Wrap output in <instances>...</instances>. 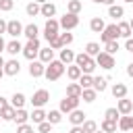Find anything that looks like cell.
<instances>
[{"mask_svg":"<svg viewBox=\"0 0 133 133\" xmlns=\"http://www.w3.org/2000/svg\"><path fill=\"white\" fill-rule=\"evenodd\" d=\"M69 133H83V127L81 125H77V127H71V131Z\"/></svg>","mask_w":133,"mask_h":133,"instance_id":"cell-47","label":"cell"},{"mask_svg":"<svg viewBox=\"0 0 133 133\" xmlns=\"http://www.w3.org/2000/svg\"><path fill=\"white\" fill-rule=\"evenodd\" d=\"M25 12H27L29 17H37V15H39V4H37V2H29V4L25 6Z\"/></svg>","mask_w":133,"mask_h":133,"instance_id":"cell-40","label":"cell"},{"mask_svg":"<svg viewBox=\"0 0 133 133\" xmlns=\"http://www.w3.org/2000/svg\"><path fill=\"white\" fill-rule=\"evenodd\" d=\"M104 118H106V121H114V123H118V118H121V112H118L116 108H106V112H104Z\"/></svg>","mask_w":133,"mask_h":133,"instance_id":"cell-37","label":"cell"},{"mask_svg":"<svg viewBox=\"0 0 133 133\" xmlns=\"http://www.w3.org/2000/svg\"><path fill=\"white\" fill-rule=\"evenodd\" d=\"M48 100H50V94H48L46 89H37V91L31 96V104H33V108H42L44 104H48Z\"/></svg>","mask_w":133,"mask_h":133,"instance_id":"cell-9","label":"cell"},{"mask_svg":"<svg viewBox=\"0 0 133 133\" xmlns=\"http://www.w3.org/2000/svg\"><path fill=\"white\" fill-rule=\"evenodd\" d=\"M91 2H96V4H104V0H91Z\"/></svg>","mask_w":133,"mask_h":133,"instance_id":"cell-55","label":"cell"},{"mask_svg":"<svg viewBox=\"0 0 133 133\" xmlns=\"http://www.w3.org/2000/svg\"><path fill=\"white\" fill-rule=\"evenodd\" d=\"M125 2H129V4H133V0H125Z\"/></svg>","mask_w":133,"mask_h":133,"instance_id":"cell-58","label":"cell"},{"mask_svg":"<svg viewBox=\"0 0 133 133\" xmlns=\"http://www.w3.org/2000/svg\"><path fill=\"white\" fill-rule=\"evenodd\" d=\"M44 71H46V64L44 62H39V60H31L29 62V75L31 77H44Z\"/></svg>","mask_w":133,"mask_h":133,"instance_id":"cell-12","label":"cell"},{"mask_svg":"<svg viewBox=\"0 0 133 133\" xmlns=\"http://www.w3.org/2000/svg\"><path fill=\"white\" fill-rule=\"evenodd\" d=\"M94 60H96L98 66H102V69H106V71H110V69L114 66V56H112V54H106V52H100Z\"/></svg>","mask_w":133,"mask_h":133,"instance_id":"cell-8","label":"cell"},{"mask_svg":"<svg viewBox=\"0 0 133 133\" xmlns=\"http://www.w3.org/2000/svg\"><path fill=\"white\" fill-rule=\"evenodd\" d=\"M42 46H39V39H29L25 46H23V56L27 60H35V56L39 54Z\"/></svg>","mask_w":133,"mask_h":133,"instance_id":"cell-3","label":"cell"},{"mask_svg":"<svg viewBox=\"0 0 133 133\" xmlns=\"http://www.w3.org/2000/svg\"><path fill=\"white\" fill-rule=\"evenodd\" d=\"M25 102H27V98H25L23 94H19V91H17V94H12V98H10V106H12L15 110H17V108H23V106H25Z\"/></svg>","mask_w":133,"mask_h":133,"instance_id":"cell-26","label":"cell"},{"mask_svg":"<svg viewBox=\"0 0 133 133\" xmlns=\"http://www.w3.org/2000/svg\"><path fill=\"white\" fill-rule=\"evenodd\" d=\"M87 114L83 112V110H79V108H75L73 112H69V121H71V125L73 127H77V125H83L87 118H85Z\"/></svg>","mask_w":133,"mask_h":133,"instance_id":"cell-13","label":"cell"},{"mask_svg":"<svg viewBox=\"0 0 133 133\" xmlns=\"http://www.w3.org/2000/svg\"><path fill=\"white\" fill-rule=\"evenodd\" d=\"M96 96H98V91H96L94 87H89V89H83V91H81V100H83V102H87V104L96 102Z\"/></svg>","mask_w":133,"mask_h":133,"instance_id":"cell-30","label":"cell"},{"mask_svg":"<svg viewBox=\"0 0 133 133\" xmlns=\"http://www.w3.org/2000/svg\"><path fill=\"white\" fill-rule=\"evenodd\" d=\"M37 33H39V29H37V25H33V23H29V25L23 27V35H25L27 39H37Z\"/></svg>","mask_w":133,"mask_h":133,"instance_id":"cell-20","label":"cell"},{"mask_svg":"<svg viewBox=\"0 0 133 133\" xmlns=\"http://www.w3.org/2000/svg\"><path fill=\"white\" fill-rule=\"evenodd\" d=\"M100 131H104V133H114L116 131V123L114 121H102V125H100Z\"/></svg>","mask_w":133,"mask_h":133,"instance_id":"cell-38","label":"cell"},{"mask_svg":"<svg viewBox=\"0 0 133 133\" xmlns=\"http://www.w3.org/2000/svg\"><path fill=\"white\" fill-rule=\"evenodd\" d=\"M104 27H106V23H104L100 17H94V19L89 21V29H91L94 33H102V31H104Z\"/></svg>","mask_w":133,"mask_h":133,"instance_id":"cell-22","label":"cell"},{"mask_svg":"<svg viewBox=\"0 0 133 133\" xmlns=\"http://www.w3.org/2000/svg\"><path fill=\"white\" fill-rule=\"evenodd\" d=\"M106 83H108L106 77H94V85H91V87H94L98 94H102V91L106 89Z\"/></svg>","mask_w":133,"mask_h":133,"instance_id":"cell-34","label":"cell"},{"mask_svg":"<svg viewBox=\"0 0 133 133\" xmlns=\"http://www.w3.org/2000/svg\"><path fill=\"white\" fill-rule=\"evenodd\" d=\"M58 60H60L62 64H66V66H69L71 62H75V52H73V50H69V48H62V50H60V58H58Z\"/></svg>","mask_w":133,"mask_h":133,"instance_id":"cell-18","label":"cell"},{"mask_svg":"<svg viewBox=\"0 0 133 133\" xmlns=\"http://www.w3.org/2000/svg\"><path fill=\"white\" fill-rule=\"evenodd\" d=\"M2 33H6V21L4 19H0V35Z\"/></svg>","mask_w":133,"mask_h":133,"instance_id":"cell-48","label":"cell"},{"mask_svg":"<svg viewBox=\"0 0 133 133\" xmlns=\"http://www.w3.org/2000/svg\"><path fill=\"white\" fill-rule=\"evenodd\" d=\"M114 2H116V0H104V4H108V6H112Z\"/></svg>","mask_w":133,"mask_h":133,"instance_id":"cell-52","label":"cell"},{"mask_svg":"<svg viewBox=\"0 0 133 133\" xmlns=\"http://www.w3.org/2000/svg\"><path fill=\"white\" fill-rule=\"evenodd\" d=\"M29 118H31L35 125H39V123H44V121H46V112H44L42 108H33V112L29 114Z\"/></svg>","mask_w":133,"mask_h":133,"instance_id":"cell-31","label":"cell"},{"mask_svg":"<svg viewBox=\"0 0 133 133\" xmlns=\"http://www.w3.org/2000/svg\"><path fill=\"white\" fill-rule=\"evenodd\" d=\"M108 15H110L114 21H121V17L125 15V8L118 6V4H112V6H108Z\"/></svg>","mask_w":133,"mask_h":133,"instance_id":"cell-27","label":"cell"},{"mask_svg":"<svg viewBox=\"0 0 133 133\" xmlns=\"http://www.w3.org/2000/svg\"><path fill=\"white\" fill-rule=\"evenodd\" d=\"M58 39H60L62 48H69V46L73 44V33H69V31H64V33H58Z\"/></svg>","mask_w":133,"mask_h":133,"instance_id":"cell-39","label":"cell"},{"mask_svg":"<svg viewBox=\"0 0 133 133\" xmlns=\"http://www.w3.org/2000/svg\"><path fill=\"white\" fill-rule=\"evenodd\" d=\"M39 15H42V17H46V19H52V17L56 15V6H54L52 2H46V4H42V6H39Z\"/></svg>","mask_w":133,"mask_h":133,"instance_id":"cell-16","label":"cell"},{"mask_svg":"<svg viewBox=\"0 0 133 133\" xmlns=\"http://www.w3.org/2000/svg\"><path fill=\"white\" fill-rule=\"evenodd\" d=\"M0 66H4V58L2 56H0Z\"/></svg>","mask_w":133,"mask_h":133,"instance_id":"cell-56","label":"cell"},{"mask_svg":"<svg viewBox=\"0 0 133 133\" xmlns=\"http://www.w3.org/2000/svg\"><path fill=\"white\" fill-rule=\"evenodd\" d=\"M52 127H54V125H50L48 121H44V123L37 125V131H39V133H52Z\"/></svg>","mask_w":133,"mask_h":133,"instance_id":"cell-43","label":"cell"},{"mask_svg":"<svg viewBox=\"0 0 133 133\" xmlns=\"http://www.w3.org/2000/svg\"><path fill=\"white\" fill-rule=\"evenodd\" d=\"M96 133H104V131H96Z\"/></svg>","mask_w":133,"mask_h":133,"instance_id":"cell-59","label":"cell"},{"mask_svg":"<svg viewBox=\"0 0 133 133\" xmlns=\"http://www.w3.org/2000/svg\"><path fill=\"white\" fill-rule=\"evenodd\" d=\"M12 6H15V2H12V0H0V10L8 12V10H12Z\"/></svg>","mask_w":133,"mask_h":133,"instance_id":"cell-44","label":"cell"},{"mask_svg":"<svg viewBox=\"0 0 133 133\" xmlns=\"http://www.w3.org/2000/svg\"><path fill=\"white\" fill-rule=\"evenodd\" d=\"M104 46H106V54H112V56L116 54V50H121V46H118L116 39H114V42H108V44H104Z\"/></svg>","mask_w":133,"mask_h":133,"instance_id":"cell-42","label":"cell"},{"mask_svg":"<svg viewBox=\"0 0 133 133\" xmlns=\"http://www.w3.org/2000/svg\"><path fill=\"white\" fill-rule=\"evenodd\" d=\"M58 29H60L58 21H56V19H48V21H46V25H44V37L50 42L52 37H56V35H58Z\"/></svg>","mask_w":133,"mask_h":133,"instance_id":"cell-6","label":"cell"},{"mask_svg":"<svg viewBox=\"0 0 133 133\" xmlns=\"http://www.w3.org/2000/svg\"><path fill=\"white\" fill-rule=\"evenodd\" d=\"M85 54H87V56H91V58H96V56L100 54V44H96V42H89V44L85 46Z\"/></svg>","mask_w":133,"mask_h":133,"instance_id":"cell-33","label":"cell"},{"mask_svg":"<svg viewBox=\"0 0 133 133\" xmlns=\"http://www.w3.org/2000/svg\"><path fill=\"white\" fill-rule=\"evenodd\" d=\"M112 96H114L116 100L127 98V85H125V83H114V85H112Z\"/></svg>","mask_w":133,"mask_h":133,"instance_id":"cell-25","label":"cell"},{"mask_svg":"<svg viewBox=\"0 0 133 133\" xmlns=\"http://www.w3.org/2000/svg\"><path fill=\"white\" fill-rule=\"evenodd\" d=\"M116 29H118V37H125V39H129V37H131V33H133L127 21H118Z\"/></svg>","mask_w":133,"mask_h":133,"instance_id":"cell-19","label":"cell"},{"mask_svg":"<svg viewBox=\"0 0 133 133\" xmlns=\"http://www.w3.org/2000/svg\"><path fill=\"white\" fill-rule=\"evenodd\" d=\"M116 110L121 112V116L131 114V112H133V102H131V100H127V98H121V100H118V104H116Z\"/></svg>","mask_w":133,"mask_h":133,"instance_id":"cell-14","label":"cell"},{"mask_svg":"<svg viewBox=\"0 0 133 133\" xmlns=\"http://www.w3.org/2000/svg\"><path fill=\"white\" fill-rule=\"evenodd\" d=\"M81 75H83V73H81V69H79L77 64H69V66H66V77H69L71 81H79Z\"/></svg>","mask_w":133,"mask_h":133,"instance_id":"cell-24","label":"cell"},{"mask_svg":"<svg viewBox=\"0 0 133 133\" xmlns=\"http://www.w3.org/2000/svg\"><path fill=\"white\" fill-rule=\"evenodd\" d=\"M75 64L81 69V73H83V75H91V73H94V69L98 66V64H96V60H94L91 56H87L85 52L75 54Z\"/></svg>","mask_w":133,"mask_h":133,"instance_id":"cell-1","label":"cell"},{"mask_svg":"<svg viewBox=\"0 0 133 133\" xmlns=\"http://www.w3.org/2000/svg\"><path fill=\"white\" fill-rule=\"evenodd\" d=\"M77 83L81 85V89H89V87L94 85V77H91V75H81Z\"/></svg>","mask_w":133,"mask_h":133,"instance_id":"cell-36","label":"cell"},{"mask_svg":"<svg viewBox=\"0 0 133 133\" xmlns=\"http://www.w3.org/2000/svg\"><path fill=\"white\" fill-rule=\"evenodd\" d=\"M4 106H8V100H6V98H2V96H0V110H2V108H4Z\"/></svg>","mask_w":133,"mask_h":133,"instance_id":"cell-49","label":"cell"},{"mask_svg":"<svg viewBox=\"0 0 133 133\" xmlns=\"http://www.w3.org/2000/svg\"><path fill=\"white\" fill-rule=\"evenodd\" d=\"M129 27H131V31H133V19H131V21H129Z\"/></svg>","mask_w":133,"mask_h":133,"instance_id":"cell-57","label":"cell"},{"mask_svg":"<svg viewBox=\"0 0 133 133\" xmlns=\"http://www.w3.org/2000/svg\"><path fill=\"white\" fill-rule=\"evenodd\" d=\"M46 121L50 125H58L62 121V112L60 110H50V112H46Z\"/></svg>","mask_w":133,"mask_h":133,"instance_id":"cell-28","label":"cell"},{"mask_svg":"<svg viewBox=\"0 0 133 133\" xmlns=\"http://www.w3.org/2000/svg\"><path fill=\"white\" fill-rule=\"evenodd\" d=\"M17 125H25L27 121H29V112L25 110V108H17L15 110V118H12Z\"/></svg>","mask_w":133,"mask_h":133,"instance_id":"cell-21","label":"cell"},{"mask_svg":"<svg viewBox=\"0 0 133 133\" xmlns=\"http://www.w3.org/2000/svg\"><path fill=\"white\" fill-rule=\"evenodd\" d=\"M58 25H60V29H64V31H71V29H75V27L79 25V15H71V12H64V15L60 17Z\"/></svg>","mask_w":133,"mask_h":133,"instance_id":"cell-4","label":"cell"},{"mask_svg":"<svg viewBox=\"0 0 133 133\" xmlns=\"http://www.w3.org/2000/svg\"><path fill=\"white\" fill-rule=\"evenodd\" d=\"M116 127H118L121 131H133V116H131V114L121 116L118 123H116Z\"/></svg>","mask_w":133,"mask_h":133,"instance_id":"cell-15","label":"cell"},{"mask_svg":"<svg viewBox=\"0 0 133 133\" xmlns=\"http://www.w3.org/2000/svg\"><path fill=\"white\" fill-rule=\"evenodd\" d=\"M81 91H83V89H81V85H79L77 81L66 85V96H73V98H81Z\"/></svg>","mask_w":133,"mask_h":133,"instance_id":"cell-29","label":"cell"},{"mask_svg":"<svg viewBox=\"0 0 133 133\" xmlns=\"http://www.w3.org/2000/svg\"><path fill=\"white\" fill-rule=\"evenodd\" d=\"M33 2H37V4L42 6V4H46V2H50V0H33Z\"/></svg>","mask_w":133,"mask_h":133,"instance_id":"cell-53","label":"cell"},{"mask_svg":"<svg viewBox=\"0 0 133 133\" xmlns=\"http://www.w3.org/2000/svg\"><path fill=\"white\" fill-rule=\"evenodd\" d=\"M127 75H129V77H133V62H129V64H127Z\"/></svg>","mask_w":133,"mask_h":133,"instance_id":"cell-50","label":"cell"},{"mask_svg":"<svg viewBox=\"0 0 133 133\" xmlns=\"http://www.w3.org/2000/svg\"><path fill=\"white\" fill-rule=\"evenodd\" d=\"M6 52H8V54H12V56H17L19 52H23V44H21L19 39H12V42H8V44H6Z\"/></svg>","mask_w":133,"mask_h":133,"instance_id":"cell-23","label":"cell"},{"mask_svg":"<svg viewBox=\"0 0 133 133\" xmlns=\"http://www.w3.org/2000/svg\"><path fill=\"white\" fill-rule=\"evenodd\" d=\"M2 75H4V66H0V79H2Z\"/></svg>","mask_w":133,"mask_h":133,"instance_id":"cell-54","label":"cell"},{"mask_svg":"<svg viewBox=\"0 0 133 133\" xmlns=\"http://www.w3.org/2000/svg\"><path fill=\"white\" fill-rule=\"evenodd\" d=\"M37 56H39V62L48 64V62H52V60H54V50H52L50 46H48V48H42Z\"/></svg>","mask_w":133,"mask_h":133,"instance_id":"cell-17","label":"cell"},{"mask_svg":"<svg viewBox=\"0 0 133 133\" xmlns=\"http://www.w3.org/2000/svg\"><path fill=\"white\" fill-rule=\"evenodd\" d=\"M0 118H2V121H12V118H15V108H12L10 104L4 106V108L0 110Z\"/></svg>","mask_w":133,"mask_h":133,"instance_id":"cell-35","label":"cell"},{"mask_svg":"<svg viewBox=\"0 0 133 133\" xmlns=\"http://www.w3.org/2000/svg\"><path fill=\"white\" fill-rule=\"evenodd\" d=\"M2 50H6V42H4L2 35H0V52H2Z\"/></svg>","mask_w":133,"mask_h":133,"instance_id":"cell-51","label":"cell"},{"mask_svg":"<svg viewBox=\"0 0 133 133\" xmlns=\"http://www.w3.org/2000/svg\"><path fill=\"white\" fill-rule=\"evenodd\" d=\"M6 33L12 37V39H17L19 35H23V25L17 21V19H12V21H8L6 23Z\"/></svg>","mask_w":133,"mask_h":133,"instance_id":"cell-10","label":"cell"},{"mask_svg":"<svg viewBox=\"0 0 133 133\" xmlns=\"http://www.w3.org/2000/svg\"><path fill=\"white\" fill-rule=\"evenodd\" d=\"M17 133H33V127L31 125H17Z\"/></svg>","mask_w":133,"mask_h":133,"instance_id":"cell-45","label":"cell"},{"mask_svg":"<svg viewBox=\"0 0 133 133\" xmlns=\"http://www.w3.org/2000/svg\"><path fill=\"white\" fill-rule=\"evenodd\" d=\"M81 127H83V133H96V131H98V125H96V121H85Z\"/></svg>","mask_w":133,"mask_h":133,"instance_id":"cell-41","label":"cell"},{"mask_svg":"<svg viewBox=\"0 0 133 133\" xmlns=\"http://www.w3.org/2000/svg\"><path fill=\"white\" fill-rule=\"evenodd\" d=\"M100 39H102L104 44L118 39V29H116V23H112V25H106V27H104V31L100 33Z\"/></svg>","mask_w":133,"mask_h":133,"instance_id":"cell-7","label":"cell"},{"mask_svg":"<svg viewBox=\"0 0 133 133\" xmlns=\"http://www.w3.org/2000/svg\"><path fill=\"white\" fill-rule=\"evenodd\" d=\"M125 50H127V52H133V37L125 39Z\"/></svg>","mask_w":133,"mask_h":133,"instance_id":"cell-46","label":"cell"},{"mask_svg":"<svg viewBox=\"0 0 133 133\" xmlns=\"http://www.w3.org/2000/svg\"><path fill=\"white\" fill-rule=\"evenodd\" d=\"M79 102H81V98H73V96H64V100H60V112L62 114H69V112H73L75 108H79Z\"/></svg>","mask_w":133,"mask_h":133,"instance_id":"cell-5","label":"cell"},{"mask_svg":"<svg viewBox=\"0 0 133 133\" xmlns=\"http://www.w3.org/2000/svg\"><path fill=\"white\" fill-rule=\"evenodd\" d=\"M81 8H83V4L79 0H69V4H66V12H71V15H79Z\"/></svg>","mask_w":133,"mask_h":133,"instance_id":"cell-32","label":"cell"},{"mask_svg":"<svg viewBox=\"0 0 133 133\" xmlns=\"http://www.w3.org/2000/svg\"><path fill=\"white\" fill-rule=\"evenodd\" d=\"M19 71H21V64H19V60H17V58H10V60H6V62H4V75L15 77V75H19Z\"/></svg>","mask_w":133,"mask_h":133,"instance_id":"cell-11","label":"cell"},{"mask_svg":"<svg viewBox=\"0 0 133 133\" xmlns=\"http://www.w3.org/2000/svg\"><path fill=\"white\" fill-rule=\"evenodd\" d=\"M64 71H66V66H64L60 60H52V62H48V64H46L44 77H46L48 81H56V79H60V77L64 75Z\"/></svg>","mask_w":133,"mask_h":133,"instance_id":"cell-2","label":"cell"}]
</instances>
